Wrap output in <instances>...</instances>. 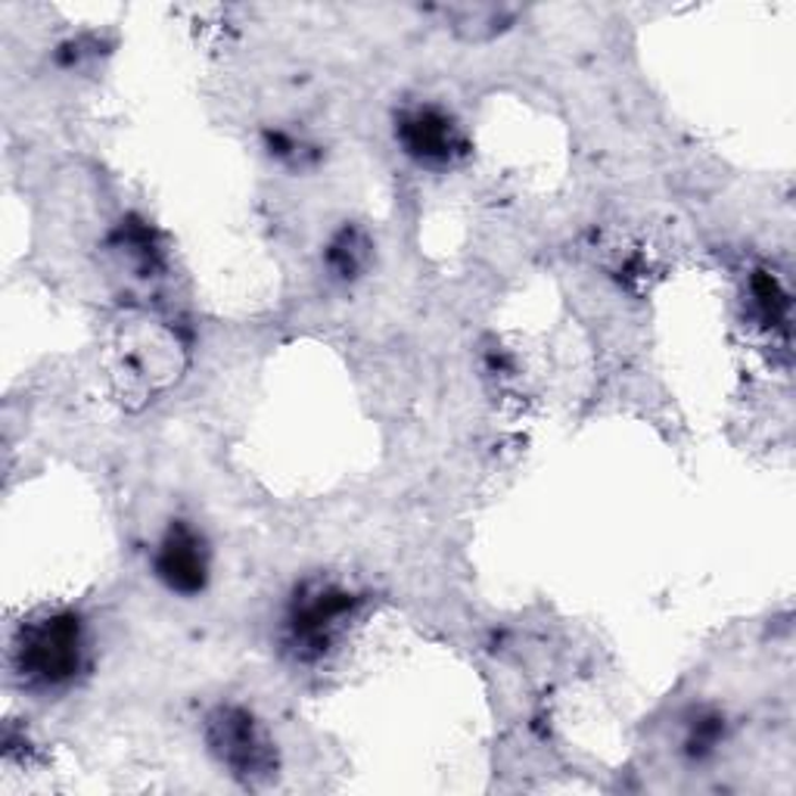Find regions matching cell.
I'll list each match as a JSON object with an SVG mask.
<instances>
[{
	"label": "cell",
	"mask_w": 796,
	"mask_h": 796,
	"mask_svg": "<svg viewBox=\"0 0 796 796\" xmlns=\"http://www.w3.org/2000/svg\"><path fill=\"white\" fill-rule=\"evenodd\" d=\"M162 570L172 576L177 585H199L203 579V560L199 551L191 538H174L166 544V560H162Z\"/></svg>",
	"instance_id": "obj_1"
}]
</instances>
